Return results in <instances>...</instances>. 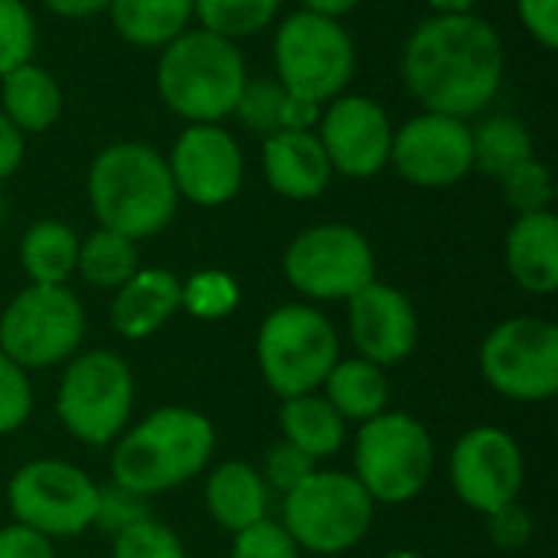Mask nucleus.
<instances>
[{
    "instance_id": "nucleus-9",
    "label": "nucleus",
    "mask_w": 558,
    "mask_h": 558,
    "mask_svg": "<svg viewBox=\"0 0 558 558\" xmlns=\"http://www.w3.org/2000/svg\"><path fill=\"white\" fill-rule=\"evenodd\" d=\"M278 82L317 105L333 101L353 78L356 49L340 20L311 10L291 13L275 33Z\"/></svg>"
},
{
    "instance_id": "nucleus-47",
    "label": "nucleus",
    "mask_w": 558,
    "mask_h": 558,
    "mask_svg": "<svg viewBox=\"0 0 558 558\" xmlns=\"http://www.w3.org/2000/svg\"><path fill=\"white\" fill-rule=\"evenodd\" d=\"M435 13H471L477 0H428Z\"/></svg>"
},
{
    "instance_id": "nucleus-28",
    "label": "nucleus",
    "mask_w": 558,
    "mask_h": 558,
    "mask_svg": "<svg viewBox=\"0 0 558 558\" xmlns=\"http://www.w3.org/2000/svg\"><path fill=\"white\" fill-rule=\"evenodd\" d=\"M471 141H474V167H481L497 180H504L513 167L533 160V137L526 124L513 114H494L481 121L477 128H471Z\"/></svg>"
},
{
    "instance_id": "nucleus-49",
    "label": "nucleus",
    "mask_w": 558,
    "mask_h": 558,
    "mask_svg": "<svg viewBox=\"0 0 558 558\" xmlns=\"http://www.w3.org/2000/svg\"><path fill=\"white\" fill-rule=\"evenodd\" d=\"M0 226H3V193H0Z\"/></svg>"
},
{
    "instance_id": "nucleus-41",
    "label": "nucleus",
    "mask_w": 558,
    "mask_h": 558,
    "mask_svg": "<svg viewBox=\"0 0 558 558\" xmlns=\"http://www.w3.org/2000/svg\"><path fill=\"white\" fill-rule=\"evenodd\" d=\"M0 558H56V553L52 539H46L43 533L10 523L0 530Z\"/></svg>"
},
{
    "instance_id": "nucleus-26",
    "label": "nucleus",
    "mask_w": 558,
    "mask_h": 558,
    "mask_svg": "<svg viewBox=\"0 0 558 558\" xmlns=\"http://www.w3.org/2000/svg\"><path fill=\"white\" fill-rule=\"evenodd\" d=\"M114 29L134 46H167L193 20V0H111Z\"/></svg>"
},
{
    "instance_id": "nucleus-48",
    "label": "nucleus",
    "mask_w": 558,
    "mask_h": 558,
    "mask_svg": "<svg viewBox=\"0 0 558 558\" xmlns=\"http://www.w3.org/2000/svg\"><path fill=\"white\" fill-rule=\"evenodd\" d=\"M383 558H422L418 553H412V549H396V553H389V556Z\"/></svg>"
},
{
    "instance_id": "nucleus-40",
    "label": "nucleus",
    "mask_w": 558,
    "mask_h": 558,
    "mask_svg": "<svg viewBox=\"0 0 558 558\" xmlns=\"http://www.w3.org/2000/svg\"><path fill=\"white\" fill-rule=\"evenodd\" d=\"M523 26L539 39L546 49L558 46V0H517Z\"/></svg>"
},
{
    "instance_id": "nucleus-10",
    "label": "nucleus",
    "mask_w": 558,
    "mask_h": 558,
    "mask_svg": "<svg viewBox=\"0 0 558 558\" xmlns=\"http://www.w3.org/2000/svg\"><path fill=\"white\" fill-rule=\"evenodd\" d=\"M85 337V311L65 284H29L0 314V353L23 369L72 360Z\"/></svg>"
},
{
    "instance_id": "nucleus-23",
    "label": "nucleus",
    "mask_w": 558,
    "mask_h": 558,
    "mask_svg": "<svg viewBox=\"0 0 558 558\" xmlns=\"http://www.w3.org/2000/svg\"><path fill=\"white\" fill-rule=\"evenodd\" d=\"M0 98H3V114L20 131L43 134L62 114L59 82L43 65H33V62H23L0 78Z\"/></svg>"
},
{
    "instance_id": "nucleus-13",
    "label": "nucleus",
    "mask_w": 558,
    "mask_h": 558,
    "mask_svg": "<svg viewBox=\"0 0 558 558\" xmlns=\"http://www.w3.org/2000/svg\"><path fill=\"white\" fill-rule=\"evenodd\" d=\"M481 373L513 402H546L558 392V327L546 317H510L481 347Z\"/></svg>"
},
{
    "instance_id": "nucleus-27",
    "label": "nucleus",
    "mask_w": 558,
    "mask_h": 558,
    "mask_svg": "<svg viewBox=\"0 0 558 558\" xmlns=\"http://www.w3.org/2000/svg\"><path fill=\"white\" fill-rule=\"evenodd\" d=\"M20 262L29 284H65L78 262V235L56 219L33 222L20 242Z\"/></svg>"
},
{
    "instance_id": "nucleus-37",
    "label": "nucleus",
    "mask_w": 558,
    "mask_h": 558,
    "mask_svg": "<svg viewBox=\"0 0 558 558\" xmlns=\"http://www.w3.org/2000/svg\"><path fill=\"white\" fill-rule=\"evenodd\" d=\"M147 517H150L147 497L134 494L128 487H118V484L98 487V510H95V523L92 526L118 536L121 530H128V526H134V523H141Z\"/></svg>"
},
{
    "instance_id": "nucleus-8",
    "label": "nucleus",
    "mask_w": 558,
    "mask_h": 558,
    "mask_svg": "<svg viewBox=\"0 0 558 558\" xmlns=\"http://www.w3.org/2000/svg\"><path fill=\"white\" fill-rule=\"evenodd\" d=\"M56 412L72 438L105 448L124 435L134 412L131 366L111 350H88L72 356L56 392Z\"/></svg>"
},
{
    "instance_id": "nucleus-24",
    "label": "nucleus",
    "mask_w": 558,
    "mask_h": 558,
    "mask_svg": "<svg viewBox=\"0 0 558 558\" xmlns=\"http://www.w3.org/2000/svg\"><path fill=\"white\" fill-rule=\"evenodd\" d=\"M324 399L337 409L343 422H369L386 412L389 405V383L383 376V366L356 356V360H337L330 376L324 379Z\"/></svg>"
},
{
    "instance_id": "nucleus-45",
    "label": "nucleus",
    "mask_w": 558,
    "mask_h": 558,
    "mask_svg": "<svg viewBox=\"0 0 558 558\" xmlns=\"http://www.w3.org/2000/svg\"><path fill=\"white\" fill-rule=\"evenodd\" d=\"M52 13L59 16H69V20H78V16H92L98 10H108L111 0H43Z\"/></svg>"
},
{
    "instance_id": "nucleus-20",
    "label": "nucleus",
    "mask_w": 558,
    "mask_h": 558,
    "mask_svg": "<svg viewBox=\"0 0 558 558\" xmlns=\"http://www.w3.org/2000/svg\"><path fill=\"white\" fill-rule=\"evenodd\" d=\"M180 311V278L163 268H137L111 301V324L124 340L154 337Z\"/></svg>"
},
{
    "instance_id": "nucleus-17",
    "label": "nucleus",
    "mask_w": 558,
    "mask_h": 558,
    "mask_svg": "<svg viewBox=\"0 0 558 558\" xmlns=\"http://www.w3.org/2000/svg\"><path fill=\"white\" fill-rule=\"evenodd\" d=\"M170 177L180 196L196 206H222L242 190V150L216 124H190L170 150Z\"/></svg>"
},
{
    "instance_id": "nucleus-1",
    "label": "nucleus",
    "mask_w": 558,
    "mask_h": 558,
    "mask_svg": "<svg viewBox=\"0 0 558 558\" xmlns=\"http://www.w3.org/2000/svg\"><path fill=\"white\" fill-rule=\"evenodd\" d=\"M507 69L500 33L477 13H438L405 43L402 75L425 111L471 118L494 101Z\"/></svg>"
},
{
    "instance_id": "nucleus-22",
    "label": "nucleus",
    "mask_w": 558,
    "mask_h": 558,
    "mask_svg": "<svg viewBox=\"0 0 558 558\" xmlns=\"http://www.w3.org/2000/svg\"><path fill=\"white\" fill-rule=\"evenodd\" d=\"M268 484L262 481L258 468L245 464V461H226L219 464L203 490L206 510L209 517L229 530V533H242L262 520H268Z\"/></svg>"
},
{
    "instance_id": "nucleus-30",
    "label": "nucleus",
    "mask_w": 558,
    "mask_h": 558,
    "mask_svg": "<svg viewBox=\"0 0 558 558\" xmlns=\"http://www.w3.org/2000/svg\"><path fill=\"white\" fill-rule=\"evenodd\" d=\"M278 7L281 0H193V16L203 23L199 29L235 43L242 36L262 33L275 20Z\"/></svg>"
},
{
    "instance_id": "nucleus-2",
    "label": "nucleus",
    "mask_w": 558,
    "mask_h": 558,
    "mask_svg": "<svg viewBox=\"0 0 558 558\" xmlns=\"http://www.w3.org/2000/svg\"><path fill=\"white\" fill-rule=\"evenodd\" d=\"M216 451V428L206 415L167 405L150 412L114 445L111 477L141 497L167 494L193 481Z\"/></svg>"
},
{
    "instance_id": "nucleus-29",
    "label": "nucleus",
    "mask_w": 558,
    "mask_h": 558,
    "mask_svg": "<svg viewBox=\"0 0 558 558\" xmlns=\"http://www.w3.org/2000/svg\"><path fill=\"white\" fill-rule=\"evenodd\" d=\"M137 268H141L137 242L128 235H118L111 229H98L85 242H78L75 271H82V278L95 288L118 291Z\"/></svg>"
},
{
    "instance_id": "nucleus-46",
    "label": "nucleus",
    "mask_w": 558,
    "mask_h": 558,
    "mask_svg": "<svg viewBox=\"0 0 558 558\" xmlns=\"http://www.w3.org/2000/svg\"><path fill=\"white\" fill-rule=\"evenodd\" d=\"M356 3H360V0H304V10L340 20V16H343V13H350Z\"/></svg>"
},
{
    "instance_id": "nucleus-3",
    "label": "nucleus",
    "mask_w": 558,
    "mask_h": 558,
    "mask_svg": "<svg viewBox=\"0 0 558 558\" xmlns=\"http://www.w3.org/2000/svg\"><path fill=\"white\" fill-rule=\"evenodd\" d=\"M88 199L101 229L137 242L170 226L180 193L163 154L137 141H121L92 160Z\"/></svg>"
},
{
    "instance_id": "nucleus-25",
    "label": "nucleus",
    "mask_w": 558,
    "mask_h": 558,
    "mask_svg": "<svg viewBox=\"0 0 558 558\" xmlns=\"http://www.w3.org/2000/svg\"><path fill=\"white\" fill-rule=\"evenodd\" d=\"M281 432H284L288 445H294L298 451H304L314 461L333 458L347 441V422L317 392L284 399V405H281Z\"/></svg>"
},
{
    "instance_id": "nucleus-33",
    "label": "nucleus",
    "mask_w": 558,
    "mask_h": 558,
    "mask_svg": "<svg viewBox=\"0 0 558 558\" xmlns=\"http://www.w3.org/2000/svg\"><path fill=\"white\" fill-rule=\"evenodd\" d=\"M36 49V23L23 0H0V78L29 62Z\"/></svg>"
},
{
    "instance_id": "nucleus-7",
    "label": "nucleus",
    "mask_w": 558,
    "mask_h": 558,
    "mask_svg": "<svg viewBox=\"0 0 558 558\" xmlns=\"http://www.w3.org/2000/svg\"><path fill=\"white\" fill-rule=\"evenodd\" d=\"M353 464V477L373 504L399 507L425 490L435 468V441L418 418L405 412H383L356 432Z\"/></svg>"
},
{
    "instance_id": "nucleus-36",
    "label": "nucleus",
    "mask_w": 558,
    "mask_h": 558,
    "mask_svg": "<svg viewBox=\"0 0 558 558\" xmlns=\"http://www.w3.org/2000/svg\"><path fill=\"white\" fill-rule=\"evenodd\" d=\"M33 412V386L23 366L0 353V435H13Z\"/></svg>"
},
{
    "instance_id": "nucleus-34",
    "label": "nucleus",
    "mask_w": 558,
    "mask_h": 558,
    "mask_svg": "<svg viewBox=\"0 0 558 558\" xmlns=\"http://www.w3.org/2000/svg\"><path fill=\"white\" fill-rule=\"evenodd\" d=\"M111 558H186V553L180 536L167 523L147 517L114 536Z\"/></svg>"
},
{
    "instance_id": "nucleus-4",
    "label": "nucleus",
    "mask_w": 558,
    "mask_h": 558,
    "mask_svg": "<svg viewBox=\"0 0 558 558\" xmlns=\"http://www.w3.org/2000/svg\"><path fill=\"white\" fill-rule=\"evenodd\" d=\"M248 82L242 49L209 29H183L157 62V92L190 124H216L232 114Z\"/></svg>"
},
{
    "instance_id": "nucleus-44",
    "label": "nucleus",
    "mask_w": 558,
    "mask_h": 558,
    "mask_svg": "<svg viewBox=\"0 0 558 558\" xmlns=\"http://www.w3.org/2000/svg\"><path fill=\"white\" fill-rule=\"evenodd\" d=\"M320 111H324V108H320L317 101L288 92L284 108H281V131H311V128L320 121Z\"/></svg>"
},
{
    "instance_id": "nucleus-15",
    "label": "nucleus",
    "mask_w": 558,
    "mask_h": 558,
    "mask_svg": "<svg viewBox=\"0 0 558 558\" xmlns=\"http://www.w3.org/2000/svg\"><path fill=\"white\" fill-rule=\"evenodd\" d=\"M451 487L474 513H497L517 504L523 487V451L497 425L471 428L451 451Z\"/></svg>"
},
{
    "instance_id": "nucleus-18",
    "label": "nucleus",
    "mask_w": 558,
    "mask_h": 558,
    "mask_svg": "<svg viewBox=\"0 0 558 558\" xmlns=\"http://www.w3.org/2000/svg\"><path fill=\"white\" fill-rule=\"evenodd\" d=\"M350 340L363 360L396 366L418 347V314L399 288L369 281L350 298Z\"/></svg>"
},
{
    "instance_id": "nucleus-21",
    "label": "nucleus",
    "mask_w": 558,
    "mask_h": 558,
    "mask_svg": "<svg viewBox=\"0 0 558 558\" xmlns=\"http://www.w3.org/2000/svg\"><path fill=\"white\" fill-rule=\"evenodd\" d=\"M507 268L530 294H553L558 288V219L543 213L520 216L507 232Z\"/></svg>"
},
{
    "instance_id": "nucleus-38",
    "label": "nucleus",
    "mask_w": 558,
    "mask_h": 558,
    "mask_svg": "<svg viewBox=\"0 0 558 558\" xmlns=\"http://www.w3.org/2000/svg\"><path fill=\"white\" fill-rule=\"evenodd\" d=\"M317 471V461L307 458L304 451H298L294 445L288 441H278L268 448L265 454V464H262V481L268 484V490H278V494H288L294 490L304 477H311Z\"/></svg>"
},
{
    "instance_id": "nucleus-6",
    "label": "nucleus",
    "mask_w": 558,
    "mask_h": 558,
    "mask_svg": "<svg viewBox=\"0 0 558 558\" xmlns=\"http://www.w3.org/2000/svg\"><path fill=\"white\" fill-rule=\"evenodd\" d=\"M376 504L353 474L314 471L284 494V533L298 549L314 556H340L360 546L373 526Z\"/></svg>"
},
{
    "instance_id": "nucleus-5",
    "label": "nucleus",
    "mask_w": 558,
    "mask_h": 558,
    "mask_svg": "<svg viewBox=\"0 0 558 558\" xmlns=\"http://www.w3.org/2000/svg\"><path fill=\"white\" fill-rule=\"evenodd\" d=\"M255 353L268 389L281 399H294L324 386L340 360V337L317 307L284 304L262 320Z\"/></svg>"
},
{
    "instance_id": "nucleus-11",
    "label": "nucleus",
    "mask_w": 558,
    "mask_h": 558,
    "mask_svg": "<svg viewBox=\"0 0 558 558\" xmlns=\"http://www.w3.org/2000/svg\"><path fill=\"white\" fill-rule=\"evenodd\" d=\"M7 500L20 526H29L46 539H65L95 523L98 484L69 461L39 458L10 477Z\"/></svg>"
},
{
    "instance_id": "nucleus-12",
    "label": "nucleus",
    "mask_w": 558,
    "mask_h": 558,
    "mask_svg": "<svg viewBox=\"0 0 558 558\" xmlns=\"http://www.w3.org/2000/svg\"><path fill=\"white\" fill-rule=\"evenodd\" d=\"M288 284L311 301H350L376 281V255L363 232L343 222L304 229L284 252Z\"/></svg>"
},
{
    "instance_id": "nucleus-35",
    "label": "nucleus",
    "mask_w": 558,
    "mask_h": 558,
    "mask_svg": "<svg viewBox=\"0 0 558 558\" xmlns=\"http://www.w3.org/2000/svg\"><path fill=\"white\" fill-rule=\"evenodd\" d=\"M500 183H504L507 203H510L520 216H526V213H543V209H549V203H553V173H549L536 157L526 160V163H520V167H513Z\"/></svg>"
},
{
    "instance_id": "nucleus-39",
    "label": "nucleus",
    "mask_w": 558,
    "mask_h": 558,
    "mask_svg": "<svg viewBox=\"0 0 558 558\" xmlns=\"http://www.w3.org/2000/svg\"><path fill=\"white\" fill-rule=\"evenodd\" d=\"M298 553L301 549L294 546V539L284 533L281 523L262 520V523L235 533L229 558H298Z\"/></svg>"
},
{
    "instance_id": "nucleus-16",
    "label": "nucleus",
    "mask_w": 558,
    "mask_h": 558,
    "mask_svg": "<svg viewBox=\"0 0 558 558\" xmlns=\"http://www.w3.org/2000/svg\"><path fill=\"white\" fill-rule=\"evenodd\" d=\"M320 147L333 170L353 180L376 177L389 163L392 124L389 114L366 95H337L320 111Z\"/></svg>"
},
{
    "instance_id": "nucleus-19",
    "label": "nucleus",
    "mask_w": 558,
    "mask_h": 558,
    "mask_svg": "<svg viewBox=\"0 0 558 558\" xmlns=\"http://www.w3.org/2000/svg\"><path fill=\"white\" fill-rule=\"evenodd\" d=\"M265 180L288 199H314L330 183V160L314 131H275L262 147Z\"/></svg>"
},
{
    "instance_id": "nucleus-32",
    "label": "nucleus",
    "mask_w": 558,
    "mask_h": 558,
    "mask_svg": "<svg viewBox=\"0 0 558 558\" xmlns=\"http://www.w3.org/2000/svg\"><path fill=\"white\" fill-rule=\"evenodd\" d=\"M284 98H288V88L281 82H271V78H255V82H245L242 95H239V105L232 114L242 118V124L255 134H275L281 131V108H284Z\"/></svg>"
},
{
    "instance_id": "nucleus-31",
    "label": "nucleus",
    "mask_w": 558,
    "mask_h": 558,
    "mask_svg": "<svg viewBox=\"0 0 558 558\" xmlns=\"http://www.w3.org/2000/svg\"><path fill=\"white\" fill-rule=\"evenodd\" d=\"M239 284L229 271L203 268L190 281H180V307L196 320H226L239 307Z\"/></svg>"
},
{
    "instance_id": "nucleus-42",
    "label": "nucleus",
    "mask_w": 558,
    "mask_h": 558,
    "mask_svg": "<svg viewBox=\"0 0 558 558\" xmlns=\"http://www.w3.org/2000/svg\"><path fill=\"white\" fill-rule=\"evenodd\" d=\"M487 520H490L494 543H497V546H504V549H517V546H523V543L530 539V533H533V523H530L526 510H520L517 504H510V507H504V510L490 513Z\"/></svg>"
},
{
    "instance_id": "nucleus-14",
    "label": "nucleus",
    "mask_w": 558,
    "mask_h": 558,
    "mask_svg": "<svg viewBox=\"0 0 558 558\" xmlns=\"http://www.w3.org/2000/svg\"><path fill=\"white\" fill-rule=\"evenodd\" d=\"M389 163L412 186L441 190L461 183L474 170V141L464 118L425 111L392 131Z\"/></svg>"
},
{
    "instance_id": "nucleus-43",
    "label": "nucleus",
    "mask_w": 558,
    "mask_h": 558,
    "mask_svg": "<svg viewBox=\"0 0 558 558\" xmlns=\"http://www.w3.org/2000/svg\"><path fill=\"white\" fill-rule=\"evenodd\" d=\"M23 131L0 111V180L16 173V167L23 163Z\"/></svg>"
}]
</instances>
